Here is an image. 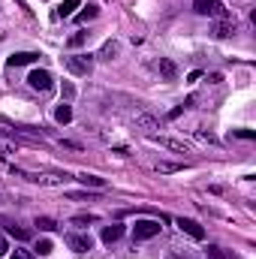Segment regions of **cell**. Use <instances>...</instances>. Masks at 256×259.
<instances>
[{"instance_id":"cell-19","label":"cell","mask_w":256,"mask_h":259,"mask_svg":"<svg viewBox=\"0 0 256 259\" xmlns=\"http://www.w3.org/2000/svg\"><path fill=\"white\" fill-rule=\"evenodd\" d=\"M36 229H42V232H55L58 223H55L52 217H36Z\"/></svg>"},{"instance_id":"cell-24","label":"cell","mask_w":256,"mask_h":259,"mask_svg":"<svg viewBox=\"0 0 256 259\" xmlns=\"http://www.w3.org/2000/svg\"><path fill=\"white\" fill-rule=\"evenodd\" d=\"M61 94H64V100H66V103H69V100L75 97V88H72L69 81H64V84H61Z\"/></svg>"},{"instance_id":"cell-2","label":"cell","mask_w":256,"mask_h":259,"mask_svg":"<svg viewBox=\"0 0 256 259\" xmlns=\"http://www.w3.org/2000/svg\"><path fill=\"white\" fill-rule=\"evenodd\" d=\"M193 9H196L199 15H211V18H217V21H226V18H229V9H226L220 0H193Z\"/></svg>"},{"instance_id":"cell-15","label":"cell","mask_w":256,"mask_h":259,"mask_svg":"<svg viewBox=\"0 0 256 259\" xmlns=\"http://www.w3.org/2000/svg\"><path fill=\"white\" fill-rule=\"evenodd\" d=\"M78 6H81V0H64V3L55 9V18H69L72 9H78Z\"/></svg>"},{"instance_id":"cell-16","label":"cell","mask_w":256,"mask_h":259,"mask_svg":"<svg viewBox=\"0 0 256 259\" xmlns=\"http://www.w3.org/2000/svg\"><path fill=\"white\" fill-rule=\"evenodd\" d=\"M136 124L145 130V133H151V136H154V130L160 127V124H157V118H151V115H136Z\"/></svg>"},{"instance_id":"cell-29","label":"cell","mask_w":256,"mask_h":259,"mask_svg":"<svg viewBox=\"0 0 256 259\" xmlns=\"http://www.w3.org/2000/svg\"><path fill=\"white\" fill-rule=\"evenodd\" d=\"M208 259H223V253H220V247H208Z\"/></svg>"},{"instance_id":"cell-3","label":"cell","mask_w":256,"mask_h":259,"mask_svg":"<svg viewBox=\"0 0 256 259\" xmlns=\"http://www.w3.org/2000/svg\"><path fill=\"white\" fill-rule=\"evenodd\" d=\"M64 66L72 75H88L94 69V55H69V58H64Z\"/></svg>"},{"instance_id":"cell-13","label":"cell","mask_w":256,"mask_h":259,"mask_svg":"<svg viewBox=\"0 0 256 259\" xmlns=\"http://www.w3.org/2000/svg\"><path fill=\"white\" fill-rule=\"evenodd\" d=\"M118 52H121V46H118L115 39H109V42L103 46V52H100L97 58H100V61H115V58H118Z\"/></svg>"},{"instance_id":"cell-5","label":"cell","mask_w":256,"mask_h":259,"mask_svg":"<svg viewBox=\"0 0 256 259\" xmlns=\"http://www.w3.org/2000/svg\"><path fill=\"white\" fill-rule=\"evenodd\" d=\"M160 220H136V226H133V241H148V238H154V235H160Z\"/></svg>"},{"instance_id":"cell-17","label":"cell","mask_w":256,"mask_h":259,"mask_svg":"<svg viewBox=\"0 0 256 259\" xmlns=\"http://www.w3.org/2000/svg\"><path fill=\"white\" fill-rule=\"evenodd\" d=\"M75 181H81L84 187H97V190H103V187H106V181H103V178H97V175H88V172H81Z\"/></svg>"},{"instance_id":"cell-23","label":"cell","mask_w":256,"mask_h":259,"mask_svg":"<svg viewBox=\"0 0 256 259\" xmlns=\"http://www.w3.org/2000/svg\"><path fill=\"white\" fill-rule=\"evenodd\" d=\"M36 250H39V256H49V253H52V241H49V238H42V241L36 244Z\"/></svg>"},{"instance_id":"cell-7","label":"cell","mask_w":256,"mask_h":259,"mask_svg":"<svg viewBox=\"0 0 256 259\" xmlns=\"http://www.w3.org/2000/svg\"><path fill=\"white\" fill-rule=\"evenodd\" d=\"M178 229H181V232H187L193 241H202V238H205V229H202L196 220H190V217H178Z\"/></svg>"},{"instance_id":"cell-20","label":"cell","mask_w":256,"mask_h":259,"mask_svg":"<svg viewBox=\"0 0 256 259\" xmlns=\"http://www.w3.org/2000/svg\"><path fill=\"white\" fill-rule=\"evenodd\" d=\"M9 235H15L18 241H27V238H30V232H27V229H21V226H9Z\"/></svg>"},{"instance_id":"cell-4","label":"cell","mask_w":256,"mask_h":259,"mask_svg":"<svg viewBox=\"0 0 256 259\" xmlns=\"http://www.w3.org/2000/svg\"><path fill=\"white\" fill-rule=\"evenodd\" d=\"M27 84H30L33 91H39V94L55 91V78H52V72H49V69H33V72L27 75Z\"/></svg>"},{"instance_id":"cell-27","label":"cell","mask_w":256,"mask_h":259,"mask_svg":"<svg viewBox=\"0 0 256 259\" xmlns=\"http://www.w3.org/2000/svg\"><path fill=\"white\" fill-rule=\"evenodd\" d=\"M9 259H36V256H33L30 250H12V256Z\"/></svg>"},{"instance_id":"cell-11","label":"cell","mask_w":256,"mask_h":259,"mask_svg":"<svg viewBox=\"0 0 256 259\" xmlns=\"http://www.w3.org/2000/svg\"><path fill=\"white\" fill-rule=\"evenodd\" d=\"M157 69H160V75H163V78H169V81L178 75V66L172 64L169 58H160V61H157Z\"/></svg>"},{"instance_id":"cell-1","label":"cell","mask_w":256,"mask_h":259,"mask_svg":"<svg viewBox=\"0 0 256 259\" xmlns=\"http://www.w3.org/2000/svg\"><path fill=\"white\" fill-rule=\"evenodd\" d=\"M12 175L27 178V181L39 184V187H61V184H66V181L72 178V175H66V172H21V169H12Z\"/></svg>"},{"instance_id":"cell-10","label":"cell","mask_w":256,"mask_h":259,"mask_svg":"<svg viewBox=\"0 0 256 259\" xmlns=\"http://www.w3.org/2000/svg\"><path fill=\"white\" fill-rule=\"evenodd\" d=\"M211 33H214L217 39H229V36L235 33V21H232V18H226V21H217Z\"/></svg>"},{"instance_id":"cell-6","label":"cell","mask_w":256,"mask_h":259,"mask_svg":"<svg viewBox=\"0 0 256 259\" xmlns=\"http://www.w3.org/2000/svg\"><path fill=\"white\" fill-rule=\"evenodd\" d=\"M64 241H66V247L75 250V253H88V250L94 247V238H91V235H81V232H66Z\"/></svg>"},{"instance_id":"cell-25","label":"cell","mask_w":256,"mask_h":259,"mask_svg":"<svg viewBox=\"0 0 256 259\" xmlns=\"http://www.w3.org/2000/svg\"><path fill=\"white\" fill-rule=\"evenodd\" d=\"M88 36H91V33H81V30H78V33H75V36H69V46H72V49H75V46H81V42H84V39H88Z\"/></svg>"},{"instance_id":"cell-12","label":"cell","mask_w":256,"mask_h":259,"mask_svg":"<svg viewBox=\"0 0 256 259\" xmlns=\"http://www.w3.org/2000/svg\"><path fill=\"white\" fill-rule=\"evenodd\" d=\"M97 15H100V6H97V3H88V6H84L78 15H75V24H84V21L97 18Z\"/></svg>"},{"instance_id":"cell-26","label":"cell","mask_w":256,"mask_h":259,"mask_svg":"<svg viewBox=\"0 0 256 259\" xmlns=\"http://www.w3.org/2000/svg\"><path fill=\"white\" fill-rule=\"evenodd\" d=\"M0 151H3V154H12V151H15V142H9V139H0Z\"/></svg>"},{"instance_id":"cell-18","label":"cell","mask_w":256,"mask_h":259,"mask_svg":"<svg viewBox=\"0 0 256 259\" xmlns=\"http://www.w3.org/2000/svg\"><path fill=\"white\" fill-rule=\"evenodd\" d=\"M55 121H58V124H69V121H72V106L61 103V106L55 109Z\"/></svg>"},{"instance_id":"cell-22","label":"cell","mask_w":256,"mask_h":259,"mask_svg":"<svg viewBox=\"0 0 256 259\" xmlns=\"http://www.w3.org/2000/svg\"><path fill=\"white\" fill-rule=\"evenodd\" d=\"M72 223L75 226H84V223H97V217L94 214H78V217H72Z\"/></svg>"},{"instance_id":"cell-28","label":"cell","mask_w":256,"mask_h":259,"mask_svg":"<svg viewBox=\"0 0 256 259\" xmlns=\"http://www.w3.org/2000/svg\"><path fill=\"white\" fill-rule=\"evenodd\" d=\"M196 136H199V139H202V142H217V136H211V133H205V130H199V133H196Z\"/></svg>"},{"instance_id":"cell-30","label":"cell","mask_w":256,"mask_h":259,"mask_svg":"<svg viewBox=\"0 0 256 259\" xmlns=\"http://www.w3.org/2000/svg\"><path fill=\"white\" fill-rule=\"evenodd\" d=\"M235 136H241V139H253L256 133L253 130H235Z\"/></svg>"},{"instance_id":"cell-9","label":"cell","mask_w":256,"mask_h":259,"mask_svg":"<svg viewBox=\"0 0 256 259\" xmlns=\"http://www.w3.org/2000/svg\"><path fill=\"white\" fill-rule=\"evenodd\" d=\"M36 58H39L36 52H15V55H9V61H6V64L15 69V66H27V64H33Z\"/></svg>"},{"instance_id":"cell-21","label":"cell","mask_w":256,"mask_h":259,"mask_svg":"<svg viewBox=\"0 0 256 259\" xmlns=\"http://www.w3.org/2000/svg\"><path fill=\"white\" fill-rule=\"evenodd\" d=\"M181 166L178 163H157V172H163V175H169V172H178Z\"/></svg>"},{"instance_id":"cell-8","label":"cell","mask_w":256,"mask_h":259,"mask_svg":"<svg viewBox=\"0 0 256 259\" xmlns=\"http://www.w3.org/2000/svg\"><path fill=\"white\" fill-rule=\"evenodd\" d=\"M154 142H160L163 148H169V151H178V154H190V145L187 142H181V139H169V136H151Z\"/></svg>"},{"instance_id":"cell-14","label":"cell","mask_w":256,"mask_h":259,"mask_svg":"<svg viewBox=\"0 0 256 259\" xmlns=\"http://www.w3.org/2000/svg\"><path fill=\"white\" fill-rule=\"evenodd\" d=\"M121 235H124V226H121V223H112V226H106V229H103V241H106V244L118 241Z\"/></svg>"},{"instance_id":"cell-31","label":"cell","mask_w":256,"mask_h":259,"mask_svg":"<svg viewBox=\"0 0 256 259\" xmlns=\"http://www.w3.org/2000/svg\"><path fill=\"white\" fill-rule=\"evenodd\" d=\"M6 250H9V244H6V238L0 235V256H6Z\"/></svg>"}]
</instances>
